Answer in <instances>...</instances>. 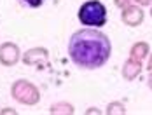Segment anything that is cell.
<instances>
[{"label": "cell", "mask_w": 152, "mask_h": 115, "mask_svg": "<svg viewBox=\"0 0 152 115\" xmlns=\"http://www.w3.org/2000/svg\"><path fill=\"white\" fill-rule=\"evenodd\" d=\"M112 52V44L98 28L77 30L68 40V56L72 63L84 70L103 66Z\"/></svg>", "instance_id": "1"}, {"label": "cell", "mask_w": 152, "mask_h": 115, "mask_svg": "<svg viewBox=\"0 0 152 115\" xmlns=\"http://www.w3.org/2000/svg\"><path fill=\"white\" fill-rule=\"evenodd\" d=\"M77 17L88 28H100L107 23V7L100 0H88L80 5Z\"/></svg>", "instance_id": "2"}, {"label": "cell", "mask_w": 152, "mask_h": 115, "mask_svg": "<svg viewBox=\"0 0 152 115\" xmlns=\"http://www.w3.org/2000/svg\"><path fill=\"white\" fill-rule=\"evenodd\" d=\"M18 5H21L23 9H39L46 0H16Z\"/></svg>", "instance_id": "3"}]
</instances>
